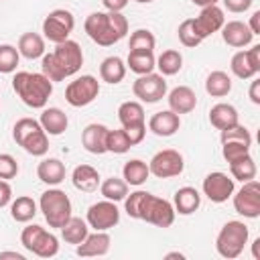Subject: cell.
Segmentation results:
<instances>
[{
    "label": "cell",
    "instance_id": "43",
    "mask_svg": "<svg viewBox=\"0 0 260 260\" xmlns=\"http://www.w3.org/2000/svg\"><path fill=\"white\" fill-rule=\"evenodd\" d=\"M177 35H179V41H181L185 47H197V45H201V41H203V39L195 32L193 18L183 20V22L179 24V28H177Z\"/></svg>",
    "mask_w": 260,
    "mask_h": 260
},
{
    "label": "cell",
    "instance_id": "1",
    "mask_svg": "<svg viewBox=\"0 0 260 260\" xmlns=\"http://www.w3.org/2000/svg\"><path fill=\"white\" fill-rule=\"evenodd\" d=\"M124 211L132 219H142L156 228H171L175 221V207L171 201L156 197L148 191H134L124 197Z\"/></svg>",
    "mask_w": 260,
    "mask_h": 260
},
{
    "label": "cell",
    "instance_id": "56",
    "mask_svg": "<svg viewBox=\"0 0 260 260\" xmlns=\"http://www.w3.org/2000/svg\"><path fill=\"white\" fill-rule=\"evenodd\" d=\"M134 2H138V4H148V2H152V0H134Z\"/></svg>",
    "mask_w": 260,
    "mask_h": 260
},
{
    "label": "cell",
    "instance_id": "6",
    "mask_svg": "<svg viewBox=\"0 0 260 260\" xmlns=\"http://www.w3.org/2000/svg\"><path fill=\"white\" fill-rule=\"evenodd\" d=\"M39 209L43 211V217L49 223V228H57V230H61L67 223V219L73 215L71 213V199L67 197L65 191H61L57 187H49L41 195Z\"/></svg>",
    "mask_w": 260,
    "mask_h": 260
},
{
    "label": "cell",
    "instance_id": "25",
    "mask_svg": "<svg viewBox=\"0 0 260 260\" xmlns=\"http://www.w3.org/2000/svg\"><path fill=\"white\" fill-rule=\"evenodd\" d=\"M37 177L45 185L57 187L65 181V165L59 158H43L37 167Z\"/></svg>",
    "mask_w": 260,
    "mask_h": 260
},
{
    "label": "cell",
    "instance_id": "15",
    "mask_svg": "<svg viewBox=\"0 0 260 260\" xmlns=\"http://www.w3.org/2000/svg\"><path fill=\"white\" fill-rule=\"evenodd\" d=\"M203 195L213 201V203H223L232 197V193L236 191V185H234V179L221 171H213L209 173L205 179H203Z\"/></svg>",
    "mask_w": 260,
    "mask_h": 260
},
{
    "label": "cell",
    "instance_id": "16",
    "mask_svg": "<svg viewBox=\"0 0 260 260\" xmlns=\"http://www.w3.org/2000/svg\"><path fill=\"white\" fill-rule=\"evenodd\" d=\"M230 69L238 79H252L260 73V45H254L248 51L234 53L230 61Z\"/></svg>",
    "mask_w": 260,
    "mask_h": 260
},
{
    "label": "cell",
    "instance_id": "30",
    "mask_svg": "<svg viewBox=\"0 0 260 260\" xmlns=\"http://www.w3.org/2000/svg\"><path fill=\"white\" fill-rule=\"evenodd\" d=\"M100 77H102V81H106L110 85L120 83L126 77V63L116 55L106 57L100 65Z\"/></svg>",
    "mask_w": 260,
    "mask_h": 260
},
{
    "label": "cell",
    "instance_id": "55",
    "mask_svg": "<svg viewBox=\"0 0 260 260\" xmlns=\"http://www.w3.org/2000/svg\"><path fill=\"white\" fill-rule=\"evenodd\" d=\"M165 258H167V260H171V258H179V260H183V258H185V254H181V252H169Z\"/></svg>",
    "mask_w": 260,
    "mask_h": 260
},
{
    "label": "cell",
    "instance_id": "49",
    "mask_svg": "<svg viewBox=\"0 0 260 260\" xmlns=\"http://www.w3.org/2000/svg\"><path fill=\"white\" fill-rule=\"evenodd\" d=\"M102 4L110 12H122L128 6V0H102Z\"/></svg>",
    "mask_w": 260,
    "mask_h": 260
},
{
    "label": "cell",
    "instance_id": "17",
    "mask_svg": "<svg viewBox=\"0 0 260 260\" xmlns=\"http://www.w3.org/2000/svg\"><path fill=\"white\" fill-rule=\"evenodd\" d=\"M225 22V16H223V10L217 6V4H211V6H203L199 16L193 18V26H195V32L205 41L207 37H211L213 32L221 30Z\"/></svg>",
    "mask_w": 260,
    "mask_h": 260
},
{
    "label": "cell",
    "instance_id": "51",
    "mask_svg": "<svg viewBox=\"0 0 260 260\" xmlns=\"http://www.w3.org/2000/svg\"><path fill=\"white\" fill-rule=\"evenodd\" d=\"M250 100H252V104L260 106V79L252 81V85H250Z\"/></svg>",
    "mask_w": 260,
    "mask_h": 260
},
{
    "label": "cell",
    "instance_id": "46",
    "mask_svg": "<svg viewBox=\"0 0 260 260\" xmlns=\"http://www.w3.org/2000/svg\"><path fill=\"white\" fill-rule=\"evenodd\" d=\"M122 128H124V132H126V136H128L132 146L140 144L144 140V136H146V124H132V126H122Z\"/></svg>",
    "mask_w": 260,
    "mask_h": 260
},
{
    "label": "cell",
    "instance_id": "4",
    "mask_svg": "<svg viewBox=\"0 0 260 260\" xmlns=\"http://www.w3.org/2000/svg\"><path fill=\"white\" fill-rule=\"evenodd\" d=\"M12 89L24 106L32 110H43L53 93V81L43 73L16 71L12 77Z\"/></svg>",
    "mask_w": 260,
    "mask_h": 260
},
{
    "label": "cell",
    "instance_id": "53",
    "mask_svg": "<svg viewBox=\"0 0 260 260\" xmlns=\"http://www.w3.org/2000/svg\"><path fill=\"white\" fill-rule=\"evenodd\" d=\"M252 254H254L256 260H260V238H256V240L252 242Z\"/></svg>",
    "mask_w": 260,
    "mask_h": 260
},
{
    "label": "cell",
    "instance_id": "2",
    "mask_svg": "<svg viewBox=\"0 0 260 260\" xmlns=\"http://www.w3.org/2000/svg\"><path fill=\"white\" fill-rule=\"evenodd\" d=\"M83 65V51L79 43L67 39L63 43H57L51 53H45L41 57V73L47 75L53 83L63 81L65 77L75 75Z\"/></svg>",
    "mask_w": 260,
    "mask_h": 260
},
{
    "label": "cell",
    "instance_id": "32",
    "mask_svg": "<svg viewBox=\"0 0 260 260\" xmlns=\"http://www.w3.org/2000/svg\"><path fill=\"white\" fill-rule=\"evenodd\" d=\"M148 177H150L148 162H144V160H140V158H132V160H128V162L122 167V179H124L128 185L140 187L142 183H146Z\"/></svg>",
    "mask_w": 260,
    "mask_h": 260
},
{
    "label": "cell",
    "instance_id": "54",
    "mask_svg": "<svg viewBox=\"0 0 260 260\" xmlns=\"http://www.w3.org/2000/svg\"><path fill=\"white\" fill-rule=\"evenodd\" d=\"M191 2H193L195 6H201V8H203V6H211V4H217L219 0H191Z\"/></svg>",
    "mask_w": 260,
    "mask_h": 260
},
{
    "label": "cell",
    "instance_id": "8",
    "mask_svg": "<svg viewBox=\"0 0 260 260\" xmlns=\"http://www.w3.org/2000/svg\"><path fill=\"white\" fill-rule=\"evenodd\" d=\"M20 244L24 250L39 258H53L59 252V240L39 223H28L20 232Z\"/></svg>",
    "mask_w": 260,
    "mask_h": 260
},
{
    "label": "cell",
    "instance_id": "33",
    "mask_svg": "<svg viewBox=\"0 0 260 260\" xmlns=\"http://www.w3.org/2000/svg\"><path fill=\"white\" fill-rule=\"evenodd\" d=\"M87 234H89L87 221L81 219V217H75V215H71V217L67 219V223L61 228V238H63L67 244H73V246L81 244Z\"/></svg>",
    "mask_w": 260,
    "mask_h": 260
},
{
    "label": "cell",
    "instance_id": "29",
    "mask_svg": "<svg viewBox=\"0 0 260 260\" xmlns=\"http://www.w3.org/2000/svg\"><path fill=\"white\" fill-rule=\"evenodd\" d=\"M18 53L24 59H39L45 55V37L39 32H24L18 39Z\"/></svg>",
    "mask_w": 260,
    "mask_h": 260
},
{
    "label": "cell",
    "instance_id": "38",
    "mask_svg": "<svg viewBox=\"0 0 260 260\" xmlns=\"http://www.w3.org/2000/svg\"><path fill=\"white\" fill-rule=\"evenodd\" d=\"M100 193L104 195V199H110L116 203L124 201V197L128 195V183L118 177H108L100 183Z\"/></svg>",
    "mask_w": 260,
    "mask_h": 260
},
{
    "label": "cell",
    "instance_id": "39",
    "mask_svg": "<svg viewBox=\"0 0 260 260\" xmlns=\"http://www.w3.org/2000/svg\"><path fill=\"white\" fill-rule=\"evenodd\" d=\"M154 45H156V39L148 28H136L128 41L130 51H154Z\"/></svg>",
    "mask_w": 260,
    "mask_h": 260
},
{
    "label": "cell",
    "instance_id": "44",
    "mask_svg": "<svg viewBox=\"0 0 260 260\" xmlns=\"http://www.w3.org/2000/svg\"><path fill=\"white\" fill-rule=\"evenodd\" d=\"M221 154L228 162H234L246 154H250V144H244V142H221Z\"/></svg>",
    "mask_w": 260,
    "mask_h": 260
},
{
    "label": "cell",
    "instance_id": "50",
    "mask_svg": "<svg viewBox=\"0 0 260 260\" xmlns=\"http://www.w3.org/2000/svg\"><path fill=\"white\" fill-rule=\"evenodd\" d=\"M248 28L252 30V35H260V10L252 12L250 22H248Z\"/></svg>",
    "mask_w": 260,
    "mask_h": 260
},
{
    "label": "cell",
    "instance_id": "24",
    "mask_svg": "<svg viewBox=\"0 0 260 260\" xmlns=\"http://www.w3.org/2000/svg\"><path fill=\"white\" fill-rule=\"evenodd\" d=\"M201 205V195L195 187H181L177 189L175 197H173V207H175V213L179 215H191L199 209Z\"/></svg>",
    "mask_w": 260,
    "mask_h": 260
},
{
    "label": "cell",
    "instance_id": "19",
    "mask_svg": "<svg viewBox=\"0 0 260 260\" xmlns=\"http://www.w3.org/2000/svg\"><path fill=\"white\" fill-rule=\"evenodd\" d=\"M167 102H169V110H173L175 114L181 116V114H189V112L195 110L197 95L189 85H177L169 91Z\"/></svg>",
    "mask_w": 260,
    "mask_h": 260
},
{
    "label": "cell",
    "instance_id": "11",
    "mask_svg": "<svg viewBox=\"0 0 260 260\" xmlns=\"http://www.w3.org/2000/svg\"><path fill=\"white\" fill-rule=\"evenodd\" d=\"M185 169V160H183V154L175 148H165V150H158L150 162H148V171L150 175H154L156 179H171V177H177L181 175Z\"/></svg>",
    "mask_w": 260,
    "mask_h": 260
},
{
    "label": "cell",
    "instance_id": "31",
    "mask_svg": "<svg viewBox=\"0 0 260 260\" xmlns=\"http://www.w3.org/2000/svg\"><path fill=\"white\" fill-rule=\"evenodd\" d=\"M37 201L28 195H20L10 201V217L18 223H28L37 215Z\"/></svg>",
    "mask_w": 260,
    "mask_h": 260
},
{
    "label": "cell",
    "instance_id": "47",
    "mask_svg": "<svg viewBox=\"0 0 260 260\" xmlns=\"http://www.w3.org/2000/svg\"><path fill=\"white\" fill-rule=\"evenodd\" d=\"M221 2H223V6H225L230 12L240 14V12H246V10L252 6L254 0H221Z\"/></svg>",
    "mask_w": 260,
    "mask_h": 260
},
{
    "label": "cell",
    "instance_id": "14",
    "mask_svg": "<svg viewBox=\"0 0 260 260\" xmlns=\"http://www.w3.org/2000/svg\"><path fill=\"white\" fill-rule=\"evenodd\" d=\"M234 197V209L248 217V219H256L260 215V183L256 179H250L242 185L240 191L232 193Z\"/></svg>",
    "mask_w": 260,
    "mask_h": 260
},
{
    "label": "cell",
    "instance_id": "42",
    "mask_svg": "<svg viewBox=\"0 0 260 260\" xmlns=\"http://www.w3.org/2000/svg\"><path fill=\"white\" fill-rule=\"evenodd\" d=\"M219 132H221L219 134V140L221 142H244V144H252V134L240 122L234 124V126H228V128H223Z\"/></svg>",
    "mask_w": 260,
    "mask_h": 260
},
{
    "label": "cell",
    "instance_id": "9",
    "mask_svg": "<svg viewBox=\"0 0 260 260\" xmlns=\"http://www.w3.org/2000/svg\"><path fill=\"white\" fill-rule=\"evenodd\" d=\"M73 26H75L73 14L65 8H55L43 20V37L57 45L69 39V35L73 32Z\"/></svg>",
    "mask_w": 260,
    "mask_h": 260
},
{
    "label": "cell",
    "instance_id": "28",
    "mask_svg": "<svg viewBox=\"0 0 260 260\" xmlns=\"http://www.w3.org/2000/svg\"><path fill=\"white\" fill-rule=\"evenodd\" d=\"M209 122L213 128L217 130H223L228 126H234L238 124V110L232 106V104H225V102H219L215 104L211 110H209Z\"/></svg>",
    "mask_w": 260,
    "mask_h": 260
},
{
    "label": "cell",
    "instance_id": "3",
    "mask_svg": "<svg viewBox=\"0 0 260 260\" xmlns=\"http://www.w3.org/2000/svg\"><path fill=\"white\" fill-rule=\"evenodd\" d=\"M83 28L93 43H98L100 47H110L126 37L128 20L122 12H91L85 18Z\"/></svg>",
    "mask_w": 260,
    "mask_h": 260
},
{
    "label": "cell",
    "instance_id": "12",
    "mask_svg": "<svg viewBox=\"0 0 260 260\" xmlns=\"http://www.w3.org/2000/svg\"><path fill=\"white\" fill-rule=\"evenodd\" d=\"M85 221L95 232H108V230H112V228L118 225V221H120V209H118L116 201H110V199L98 201V203L89 205V209L85 213Z\"/></svg>",
    "mask_w": 260,
    "mask_h": 260
},
{
    "label": "cell",
    "instance_id": "5",
    "mask_svg": "<svg viewBox=\"0 0 260 260\" xmlns=\"http://www.w3.org/2000/svg\"><path fill=\"white\" fill-rule=\"evenodd\" d=\"M12 138L22 150L32 156H43L49 150V134L43 130L41 122L35 118H20L12 126Z\"/></svg>",
    "mask_w": 260,
    "mask_h": 260
},
{
    "label": "cell",
    "instance_id": "48",
    "mask_svg": "<svg viewBox=\"0 0 260 260\" xmlns=\"http://www.w3.org/2000/svg\"><path fill=\"white\" fill-rule=\"evenodd\" d=\"M10 201H12V187L8 181L0 179V209L10 205Z\"/></svg>",
    "mask_w": 260,
    "mask_h": 260
},
{
    "label": "cell",
    "instance_id": "37",
    "mask_svg": "<svg viewBox=\"0 0 260 260\" xmlns=\"http://www.w3.org/2000/svg\"><path fill=\"white\" fill-rule=\"evenodd\" d=\"M118 120L122 126H132V124H144V108L140 102H124L118 108Z\"/></svg>",
    "mask_w": 260,
    "mask_h": 260
},
{
    "label": "cell",
    "instance_id": "22",
    "mask_svg": "<svg viewBox=\"0 0 260 260\" xmlns=\"http://www.w3.org/2000/svg\"><path fill=\"white\" fill-rule=\"evenodd\" d=\"M112 238L108 232H93L87 234L81 244H77V256H104L108 254Z\"/></svg>",
    "mask_w": 260,
    "mask_h": 260
},
{
    "label": "cell",
    "instance_id": "35",
    "mask_svg": "<svg viewBox=\"0 0 260 260\" xmlns=\"http://www.w3.org/2000/svg\"><path fill=\"white\" fill-rule=\"evenodd\" d=\"M183 67V55L177 49H167L156 57V69L160 71V75L169 77V75H177Z\"/></svg>",
    "mask_w": 260,
    "mask_h": 260
},
{
    "label": "cell",
    "instance_id": "18",
    "mask_svg": "<svg viewBox=\"0 0 260 260\" xmlns=\"http://www.w3.org/2000/svg\"><path fill=\"white\" fill-rule=\"evenodd\" d=\"M221 39H223L225 45L236 47V49H242V47H248L252 43L254 35L248 28L246 22H242V20H230V22H223V26H221Z\"/></svg>",
    "mask_w": 260,
    "mask_h": 260
},
{
    "label": "cell",
    "instance_id": "36",
    "mask_svg": "<svg viewBox=\"0 0 260 260\" xmlns=\"http://www.w3.org/2000/svg\"><path fill=\"white\" fill-rule=\"evenodd\" d=\"M256 173H258V169H256V162H254L252 154H246V156L230 162V177L234 181L246 183L250 179H256Z\"/></svg>",
    "mask_w": 260,
    "mask_h": 260
},
{
    "label": "cell",
    "instance_id": "45",
    "mask_svg": "<svg viewBox=\"0 0 260 260\" xmlns=\"http://www.w3.org/2000/svg\"><path fill=\"white\" fill-rule=\"evenodd\" d=\"M18 175V162L12 154L8 152H2L0 154V179L8 181V179H14Z\"/></svg>",
    "mask_w": 260,
    "mask_h": 260
},
{
    "label": "cell",
    "instance_id": "26",
    "mask_svg": "<svg viewBox=\"0 0 260 260\" xmlns=\"http://www.w3.org/2000/svg\"><path fill=\"white\" fill-rule=\"evenodd\" d=\"M71 183L83 193H91L100 187V173L91 165H77L71 173Z\"/></svg>",
    "mask_w": 260,
    "mask_h": 260
},
{
    "label": "cell",
    "instance_id": "10",
    "mask_svg": "<svg viewBox=\"0 0 260 260\" xmlns=\"http://www.w3.org/2000/svg\"><path fill=\"white\" fill-rule=\"evenodd\" d=\"M100 93V81L93 75H79L65 87V100L73 108L89 106Z\"/></svg>",
    "mask_w": 260,
    "mask_h": 260
},
{
    "label": "cell",
    "instance_id": "34",
    "mask_svg": "<svg viewBox=\"0 0 260 260\" xmlns=\"http://www.w3.org/2000/svg\"><path fill=\"white\" fill-rule=\"evenodd\" d=\"M205 91L211 98H223L232 91V77L225 71H211L205 79Z\"/></svg>",
    "mask_w": 260,
    "mask_h": 260
},
{
    "label": "cell",
    "instance_id": "23",
    "mask_svg": "<svg viewBox=\"0 0 260 260\" xmlns=\"http://www.w3.org/2000/svg\"><path fill=\"white\" fill-rule=\"evenodd\" d=\"M39 122L49 136H61L69 126V118L61 108H43Z\"/></svg>",
    "mask_w": 260,
    "mask_h": 260
},
{
    "label": "cell",
    "instance_id": "40",
    "mask_svg": "<svg viewBox=\"0 0 260 260\" xmlns=\"http://www.w3.org/2000/svg\"><path fill=\"white\" fill-rule=\"evenodd\" d=\"M132 148L124 128L120 130H108V136H106V150L108 152H114V154H124Z\"/></svg>",
    "mask_w": 260,
    "mask_h": 260
},
{
    "label": "cell",
    "instance_id": "21",
    "mask_svg": "<svg viewBox=\"0 0 260 260\" xmlns=\"http://www.w3.org/2000/svg\"><path fill=\"white\" fill-rule=\"evenodd\" d=\"M108 130L104 124H87L81 132V144L87 152L91 154H104L108 152L106 150V136H108Z\"/></svg>",
    "mask_w": 260,
    "mask_h": 260
},
{
    "label": "cell",
    "instance_id": "20",
    "mask_svg": "<svg viewBox=\"0 0 260 260\" xmlns=\"http://www.w3.org/2000/svg\"><path fill=\"white\" fill-rule=\"evenodd\" d=\"M181 128V118L179 114H175L173 110H162V112H156L150 116L148 120V130L156 136H173L177 130Z\"/></svg>",
    "mask_w": 260,
    "mask_h": 260
},
{
    "label": "cell",
    "instance_id": "52",
    "mask_svg": "<svg viewBox=\"0 0 260 260\" xmlns=\"http://www.w3.org/2000/svg\"><path fill=\"white\" fill-rule=\"evenodd\" d=\"M4 258H12V260H24V254L20 252H0V260Z\"/></svg>",
    "mask_w": 260,
    "mask_h": 260
},
{
    "label": "cell",
    "instance_id": "7",
    "mask_svg": "<svg viewBox=\"0 0 260 260\" xmlns=\"http://www.w3.org/2000/svg\"><path fill=\"white\" fill-rule=\"evenodd\" d=\"M250 238V230L244 221L232 219L228 223L221 225L217 238H215V250L221 258L234 260L244 252V246L248 244Z\"/></svg>",
    "mask_w": 260,
    "mask_h": 260
},
{
    "label": "cell",
    "instance_id": "27",
    "mask_svg": "<svg viewBox=\"0 0 260 260\" xmlns=\"http://www.w3.org/2000/svg\"><path fill=\"white\" fill-rule=\"evenodd\" d=\"M154 67H156L154 51H128L126 69L134 71L136 75H146V73H152Z\"/></svg>",
    "mask_w": 260,
    "mask_h": 260
},
{
    "label": "cell",
    "instance_id": "13",
    "mask_svg": "<svg viewBox=\"0 0 260 260\" xmlns=\"http://www.w3.org/2000/svg\"><path fill=\"white\" fill-rule=\"evenodd\" d=\"M132 93L144 104H156L167 95V79L154 71L138 75V79L132 83Z\"/></svg>",
    "mask_w": 260,
    "mask_h": 260
},
{
    "label": "cell",
    "instance_id": "41",
    "mask_svg": "<svg viewBox=\"0 0 260 260\" xmlns=\"http://www.w3.org/2000/svg\"><path fill=\"white\" fill-rule=\"evenodd\" d=\"M20 61V53L12 45H0V73H14Z\"/></svg>",
    "mask_w": 260,
    "mask_h": 260
}]
</instances>
